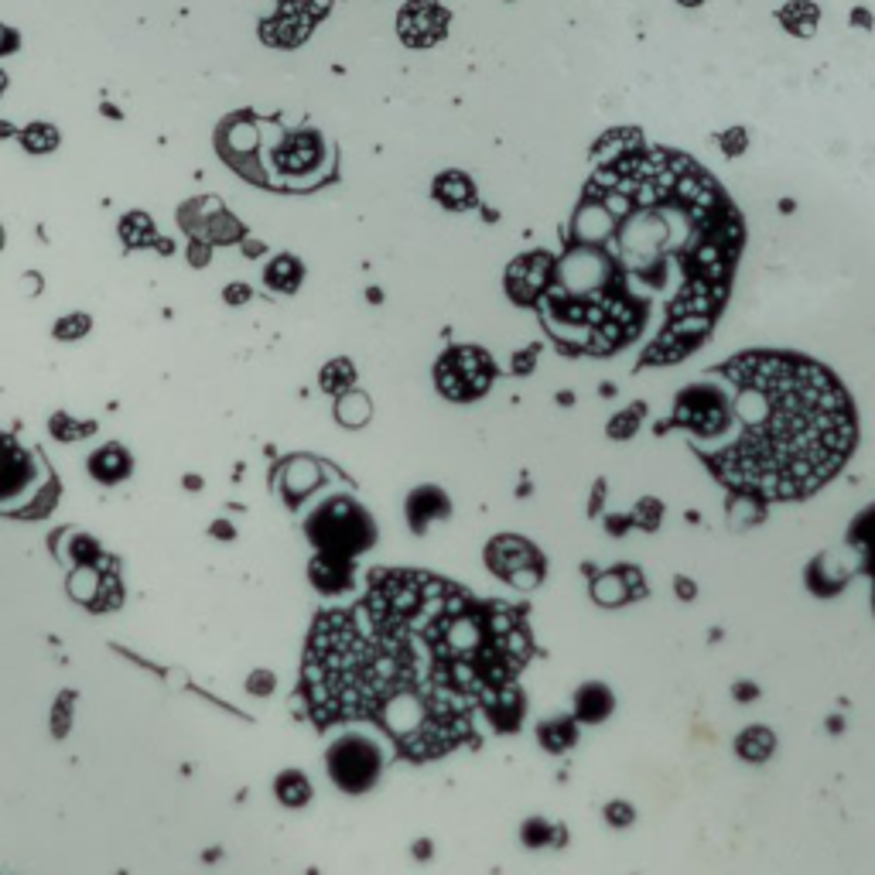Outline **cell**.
Instances as JSON below:
<instances>
[{
	"mask_svg": "<svg viewBox=\"0 0 875 875\" xmlns=\"http://www.w3.org/2000/svg\"><path fill=\"white\" fill-rule=\"evenodd\" d=\"M527 657V623L510 605L424 571H373L363 599L312 626L301 698L315 729L370 722L424 763L472 739Z\"/></svg>",
	"mask_w": 875,
	"mask_h": 875,
	"instance_id": "6da1fadb",
	"label": "cell"
},
{
	"mask_svg": "<svg viewBox=\"0 0 875 875\" xmlns=\"http://www.w3.org/2000/svg\"><path fill=\"white\" fill-rule=\"evenodd\" d=\"M575 243L554 260L541 301L564 325H592L602 349L643 322L636 288L670 277L715 312L739 257L742 223L711 175L674 151H626L609 161L575 212Z\"/></svg>",
	"mask_w": 875,
	"mask_h": 875,
	"instance_id": "7a4b0ae2",
	"label": "cell"
},
{
	"mask_svg": "<svg viewBox=\"0 0 875 875\" xmlns=\"http://www.w3.org/2000/svg\"><path fill=\"white\" fill-rule=\"evenodd\" d=\"M725 394L722 435L698 448L749 500H800L824 486L855 445L852 400L804 356L746 353L711 373Z\"/></svg>",
	"mask_w": 875,
	"mask_h": 875,
	"instance_id": "3957f363",
	"label": "cell"
},
{
	"mask_svg": "<svg viewBox=\"0 0 875 875\" xmlns=\"http://www.w3.org/2000/svg\"><path fill=\"white\" fill-rule=\"evenodd\" d=\"M308 541L318 554H335V558H356L370 551L376 541V523L356 500H329L318 506L315 517L308 520Z\"/></svg>",
	"mask_w": 875,
	"mask_h": 875,
	"instance_id": "277c9868",
	"label": "cell"
},
{
	"mask_svg": "<svg viewBox=\"0 0 875 875\" xmlns=\"http://www.w3.org/2000/svg\"><path fill=\"white\" fill-rule=\"evenodd\" d=\"M496 380V363L489 359V353H482L476 346H455L448 349L445 356L438 359L435 366V383L441 390V397L448 400H479L493 387Z\"/></svg>",
	"mask_w": 875,
	"mask_h": 875,
	"instance_id": "5b68a950",
	"label": "cell"
},
{
	"mask_svg": "<svg viewBox=\"0 0 875 875\" xmlns=\"http://www.w3.org/2000/svg\"><path fill=\"white\" fill-rule=\"evenodd\" d=\"M380 770H383V756L366 735L349 732L329 749V776L335 780V787L346 793L370 790L373 783L380 780Z\"/></svg>",
	"mask_w": 875,
	"mask_h": 875,
	"instance_id": "8992f818",
	"label": "cell"
},
{
	"mask_svg": "<svg viewBox=\"0 0 875 875\" xmlns=\"http://www.w3.org/2000/svg\"><path fill=\"white\" fill-rule=\"evenodd\" d=\"M178 226L192 240H206L212 247H230V243L247 240V226L223 209L219 199H192L178 209Z\"/></svg>",
	"mask_w": 875,
	"mask_h": 875,
	"instance_id": "52a82bcc",
	"label": "cell"
},
{
	"mask_svg": "<svg viewBox=\"0 0 875 875\" xmlns=\"http://www.w3.org/2000/svg\"><path fill=\"white\" fill-rule=\"evenodd\" d=\"M486 564L493 568V575H500L503 582L517 588H534L544 582V558L534 544H527L523 537L500 534L493 544L486 547Z\"/></svg>",
	"mask_w": 875,
	"mask_h": 875,
	"instance_id": "ba28073f",
	"label": "cell"
},
{
	"mask_svg": "<svg viewBox=\"0 0 875 875\" xmlns=\"http://www.w3.org/2000/svg\"><path fill=\"white\" fill-rule=\"evenodd\" d=\"M448 11L438 0H407L397 14V35L411 48H431L448 31Z\"/></svg>",
	"mask_w": 875,
	"mask_h": 875,
	"instance_id": "9c48e42d",
	"label": "cell"
},
{
	"mask_svg": "<svg viewBox=\"0 0 875 875\" xmlns=\"http://www.w3.org/2000/svg\"><path fill=\"white\" fill-rule=\"evenodd\" d=\"M554 281V257L551 253H523L506 271V294L517 305H537Z\"/></svg>",
	"mask_w": 875,
	"mask_h": 875,
	"instance_id": "30bf717a",
	"label": "cell"
},
{
	"mask_svg": "<svg viewBox=\"0 0 875 875\" xmlns=\"http://www.w3.org/2000/svg\"><path fill=\"white\" fill-rule=\"evenodd\" d=\"M325 158V144L315 130H298V134H288L274 151V165L277 171H284L288 178H305L322 165Z\"/></svg>",
	"mask_w": 875,
	"mask_h": 875,
	"instance_id": "8fae6325",
	"label": "cell"
},
{
	"mask_svg": "<svg viewBox=\"0 0 875 875\" xmlns=\"http://www.w3.org/2000/svg\"><path fill=\"white\" fill-rule=\"evenodd\" d=\"M31 479H35V459H31V452H24L18 438L0 435V500L18 496Z\"/></svg>",
	"mask_w": 875,
	"mask_h": 875,
	"instance_id": "7c38bea8",
	"label": "cell"
},
{
	"mask_svg": "<svg viewBox=\"0 0 875 875\" xmlns=\"http://www.w3.org/2000/svg\"><path fill=\"white\" fill-rule=\"evenodd\" d=\"M308 578L322 595H342L349 592L356 582V568L353 558H335V554H315L312 568H308Z\"/></svg>",
	"mask_w": 875,
	"mask_h": 875,
	"instance_id": "4fadbf2b",
	"label": "cell"
},
{
	"mask_svg": "<svg viewBox=\"0 0 875 875\" xmlns=\"http://www.w3.org/2000/svg\"><path fill=\"white\" fill-rule=\"evenodd\" d=\"M448 513H452V500L438 486L414 489L411 500H407V523H411L414 534H424L431 520H445Z\"/></svg>",
	"mask_w": 875,
	"mask_h": 875,
	"instance_id": "5bb4252c",
	"label": "cell"
},
{
	"mask_svg": "<svg viewBox=\"0 0 875 875\" xmlns=\"http://www.w3.org/2000/svg\"><path fill=\"white\" fill-rule=\"evenodd\" d=\"M315 28V18L312 14L305 11V7H298V4H288V11L281 14V18H274V21H267L264 24V42H271V45H298V42H305L308 38V31Z\"/></svg>",
	"mask_w": 875,
	"mask_h": 875,
	"instance_id": "9a60e30c",
	"label": "cell"
},
{
	"mask_svg": "<svg viewBox=\"0 0 875 875\" xmlns=\"http://www.w3.org/2000/svg\"><path fill=\"white\" fill-rule=\"evenodd\" d=\"M431 195H435L441 206L452 209V212L472 209V206H476V199H479L472 178L462 175V171H441V175L435 178V185H431Z\"/></svg>",
	"mask_w": 875,
	"mask_h": 875,
	"instance_id": "2e32d148",
	"label": "cell"
},
{
	"mask_svg": "<svg viewBox=\"0 0 875 875\" xmlns=\"http://www.w3.org/2000/svg\"><path fill=\"white\" fill-rule=\"evenodd\" d=\"M130 469H134V462H130V452L120 445H106L100 448V452L89 459V472H93V479L106 482V486H113V482H124L130 476Z\"/></svg>",
	"mask_w": 875,
	"mask_h": 875,
	"instance_id": "e0dca14e",
	"label": "cell"
},
{
	"mask_svg": "<svg viewBox=\"0 0 875 875\" xmlns=\"http://www.w3.org/2000/svg\"><path fill=\"white\" fill-rule=\"evenodd\" d=\"M482 715H486V722L493 725V729L513 732L520 725V718H523V694L510 684V688H503L493 701H489Z\"/></svg>",
	"mask_w": 875,
	"mask_h": 875,
	"instance_id": "ac0fdd59",
	"label": "cell"
},
{
	"mask_svg": "<svg viewBox=\"0 0 875 875\" xmlns=\"http://www.w3.org/2000/svg\"><path fill=\"white\" fill-rule=\"evenodd\" d=\"M301 277H305V267H301V260L291 257V253H281V257H274L271 264L264 267V284L274 294H294L301 288Z\"/></svg>",
	"mask_w": 875,
	"mask_h": 875,
	"instance_id": "d6986e66",
	"label": "cell"
},
{
	"mask_svg": "<svg viewBox=\"0 0 875 875\" xmlns=\"http://www.w3.org/2000/svg\"><path fill=\"white\" fill-rule=\"evenodd\" d=\"M612 711V694L602 684H585L582 691L575 694V715L578 722H602Z\"/></svg>",
	"mask_w": 875,
	"mask_h": 875,
	"instance_id": "ffe728a7",
	"label": "cell"
},
{
	"mask_svg": "<svg viewBox=\"0 0 875 875\" xmlns=\"http://www.w3.org/2000/svg\"><path fill=\"white\" fill-rule=\"evenodd\" d=\"M274 793L284 807H305L312 800V783H308V776L301 770H284L277 776Z\"/></svg>",
	"mask_w": 875,
	"mask_h": 875,
	"instance_id": "44dd1931",
	"label": "cell"
},
{
	"mask_svg": "<svg viewBox=\"0 0 875 875\" xmlns=\"http://www.w3.org/2000/svg\"><path fill=\"white\" fill-rule=\"evenodd\" d=\"M537 739L547 752H564L575 746L578 739V729H575V718H554V722H544L537 729Z\"/></svg>",
	"mask_w": 875,
	"mask_h": 875,
	"instance_id": "7402d4cb",
	"label": "cell"
},
{
	"mask_svg": "<svg viewBox=\"0 0 875 875\" xmlns=\"http://www.w3.org/2000/svg\"><path fill=\"white\" fill-rule=\"evenodd\" d=\"M318 383H322V390H325V394H332V397L349 394V390H353V383H356L353 363H349V359H332V363L322 370V376H318Z\"/></svg>",
	"mask_w": 875,
	"mask_h": 875,
	"instance_id": "603a6c76",
	"label": "cell"
},
{
	"mask_svg": "<svg viewBox=\"0 0 875 875\" xmlns=\"http://www.w3.org/2000/svg\"><path fill=\"white\" fill-rule=\"evenodd\" d=\"M335 417H339V424H346V428H363V424L370 421V397L356 394V390L335 397Z\"/></svg>",
	"mask_w": 875,
	"mask_h": 875,
	"instance_id": "cb8c5ba5",
	"label": "cell"
},
{
	"mask_svg": "<svg viewBox=\"0 0 875 875\" xmlns=\"http://www.w3.org/2000/svg\"><path fill=\"white\" fill-rule=\"evenodd\" d=\"M817 18H821V11H817V4H811V0H793V4H787L780 11V21L787 24V31H797V35H811Z\"/></svg>",
	"mask_w": 875,
	"mask_h": 875,
	"instance_id": "d4e9b609",
	"label": "cell"
},
{
	"mask_svg": "<svg viewBox=\"0 0 875 875\" xmlns=\"http://www.w3.org/2000/svg\"><path fill=\"white\" fill-rule=\"evenodd\" d=\"M735 749H739L742 759L759 763V759H766L773 752V732H766L763 725H752V729H746L735 739Z\"/></svg>",
	"mask_w": 875,
	"mask_h": 875,
	"instance_id": "484cf974",
	"label": "cell"
},
{
	"mask_svg": "<svg viewBox=\"0 0 875 875\" xmlns=\"http://www.w3.org/2000/svg\"><path fill=\"white\" fill-rule=\"evenodd\" d=\"M629 578H633V571H612V575H602L599 582H595V599H599L602 605H619L626 602L629 595Z\"/></svg>",
	"mask_w": 875,
	"mask_h": 875,
	"instance_id": "4316f807",
	"label": "cell"
},
{
	"mask_svg": "<svg viewBox=\"0 0 875 875\" xmlns=\"http://www.w3.org/2000/svg\"><path fill=\"white\" fill-rule=\"evenodd\" d=\"M120 236H124V243H127V247H134V250L151 247L154 223L144 216V212H130V216H124V223H120Z\"/></svg>",
	"mask_w": 875,
	"mask_h": 875,
	"instance_id": "83f0119b",
	"label": "cell"
},
{
	"mask_svg": "<svg viewBox=\"0 0 875 875\" xmlns=\"http://www.w3.org/2000/svg\"><path fill=\"white\" fill-rule=\"evenodd\" d=\"M21 144H24V151H31V154H48L59 147V130H55L52 124H31V127L21 130Z\"/></svg>",
	"mask_w": 875,
	"mask_h": 875,
	"instance_id": "f1b7e54d",
	"label": "cell"
},
{
	"mask_svg": "<svg viewBox=\"0 0 875 875\" xmlns=\"http://www.w3.org/2000/svg\"><path fill=\"white\" fill-rule=\"evenodd\" d=\"M48 428H52V435L59 441H83V438L93 435L96 424L93 421H72L69 414H55Z\"/></svg>",
	"mask_w": 875,
	"mask_h": 875,
	"instance_id": "f546056e",
	"label": "cell"
},
{
	"mask_svg": "<svg viewBox=\"0 0 875 875\" xmlns=\"http://www.w3.org/2000/svg\"><path fill=\"white\" fill-rule=\"evenodd\" d=\"M89 329H93V318L76 312V315H65L55 322V339L59 342H76L83 339V335H89Z\"/></svg>",
	"mask_w": 875,
	"mask_h": 875,
	"instance_id": "4dcf8cb0",
	"label": "cell"
},
{
	"mask_svg": "<svg viewBox=\"0 0 875 875\" xmlns=\"http://www.w3.org/2000/svg\"><path fill=\"white\" fill-rule=\"evenodd\" d=\"M72 701H76V694L72 691H65V694H59V701H55V711H52V725H55V735H62L69 732V722H72Z\"/></svg>",
	"mask_w": 875,
	"mask_h": 875,
	"instance_id": "1f68e13d",
	"label": "cell"
},
{
	"mask_svg": "<svg viewBox=\"0 0 875 875\" xmlns=\"http://www.w3.org/2000/svg\"><path fill=\"white\" fill-rule=\"evenodd\" d=\"M551 834H554L551 824H544V821H527V824H523V845H530V848L547 845V841H551Z\"/></svg>",
	"mask_w": 875,
	"mask_h": 875,
	"instance_id": "d6a6232c",
	"label": "cell"
},
{
	"mask_svg": "<svg viewBox=\"0 0 875 875\" xmlns=\"http://www.w3.org/2000/svg\"><path fill=\"white\" fill-rule=\"evenodd\" d=\"M274 688H277V681H274L271 670H253V674L247 677V691L250 694H260V698H267V694H271Z\"/></svg>",
	"mask_w": 875,
	"mask_h": 875,
	"instance_id": "836d02e7",
	"label": "cell"
},
{
	"mask_svg": "<svg viewBox=\"0 0 875 875\" xmlns=\"http://www.w3.org/2000/svg\"><path fill=\"white\" fill-rule=\"evenodd\" d=\"M605 821L616 824V828H626V824H633V807L623 804V800H616V804L605 807Z\"/></svg>",
	"mask_w": 875,
	"mask_h": 875,
	"instance_id": "e575fe53",
	"label": "cell"
},
{
	"mask_svg": "<svg viewBox=\"0 0 875 875\" xmlns=\"http://www.w3.org/2000/svg\"><path fill=\"white\" fill-rule=\"evenodd\" d=\"M643 414V407H636L633 414H619L616 421H612V428H609V435L612 438H626V435H633L636 431V417Z\"/></svg>",
	"mask_w": 875,
	"mask_h": 875,
	"instance_id": "d590c367",
	"label": "cell"
},
{
	"mask_svg": "<svg viewBox=\"0 0 875 875\" xmlns=\"http://www.w3.org/2000/svg\"><path fill=\"white\" fill-rule=\"evenodd\" d=\"M212 260V243L206 240H192L188 243V264L192 267H206Z\"/></svg>",
	"mask_w": 875,
	"mask_h": 875,
	"instance_id": "8d00e7d4",
	"label": "cell"
},
{
	"mask_svg": "<svg viewBox=\"0 0 875 875\" xmlns=\"http://www.w3.org/2000/svg\"><path fill=\"white\" fill-rule=\"evenodd\" d=\"M722 147H725V154H729V158H735V154H739L742 147H746V134H742V130H729V134H725V141H722Z\"/></svg>",
	"mask_w": 875,
	"mask_h": 875,
	"instance_id": "74e56055",
	"label": "cell"
},
{
	"mask_svg": "<svg viewBox=\"0 0 875 875\" xmlns=\"http://www.w3.org/2000/svg\"><path fill=\"white\" fill-rule=\"evenodd\" d=\"M250 288L247 284H230V288H226V301H230V305H247L250 301Z\"/></svg>",
	"mask_w": 875,
	"mask_h": 875,
	"instance_id": "f35d334b",
	"label": "cell"
},
{
	"mask_svg": "<svg viewBox=\"0 0 875 875\" xmlns=\"http://www.w3.org/2000/svg\"><path fill=\"white\" fill-rule=\"evenodd\" d=\"M212 537H219V541H233L236 530L226 520H216V523H212Z\"/></svg>",
	"mask_w": 875,
	"mask_h": 875,
	"instance_id": "ab89813d",
	"label": "cell"
},
{
	"mask_svg": "<svg viewBox=\"0 0 875 875\" xmlns=\"http://www.w3.org/2000/svg\"><path fill=\"white\" fill-rule=\"evenodd\" d=\"M530 359H534V353H520V356H517V363H513V366H517V373H527Z\"/></svg>",
	"mask_w": 875,
	"mask_h": 875,
	"instance_id": "60d3db41",
	"label": "cell"
},
{
	"mask_svg": "<svg viewBox=\"0 0 875 875\" xmlns=\"http://www.w3.org/2000/svg\"><path fill=\"white\" fill-rule=\"evenodd\" d=\"M414 855H417V858H428V855H431V845H428V841H417V845H414Z\"/></svg>",
	"mask_w": 875,
	"mask_h": 875,
	"instance_id": "b9f144b4",
	"label": "cell"
},
{
	"mask_svg": "<svg viewBox=\"0 0 875 875\" xmlns=\"http://www.w3.org/2000/svg\"><path fill=\"white\" fill-rule=\"evenodd\" d=\"M677 595H694V588H691V582H684V578H677Z\"/></svg>",
	"mask_w": 875,
	"mask_h": 875,
	"instance_id": "7bdbcfd3",
	"label": "cell"
},
{
	"mask_svg": "<svg viewBox=\"0 0 875 875\" xmlns=\"http://www.w3.org/2000/svg\"><path fill=\"white\" fill-rule=\"evenodd\" d=\"M852 18H855L858 24H862V28H865V24H872V18H869V11H855V14H852Z\"/></svg>",
	"mask_w": 875,
	"mask_h": 875,
	"instance_id": "ee69618b",
	"label": "cell"
},
{
	"mask_svg": "<svg viewBox=\"0 0 875 875\" xmlns=\"http://www.w3.org/2000/svg\"><path fill=\"white\" fill-rule=\"evenodd\" d=\"M202 482H199V476H185V489H199Z\"/></svg>",
	"mask_w": 875,
	"mask_h": 875,
	"instance_id": "f6af8a7d",
	"label": "cell"
},
{
	"mask_svg": "<svg viewBox=\"0 0 875 875\" xmlns=\"http://www.w3.org/2000/svg\"><path fill=\"white\" fill-rule=\"evenodd\" d=\"M681 4H691L694 7V4H701V0H681Z\"/></svg>",
	"mask_w": 875,
	"mask_h": 875,
	"instance_id": "bcb514c9",
	"label": "cell"
},
{
	"mask_svg": "<svg viewBox=\"0 0 875 875\" xmlns=\"http://www.w3.org/2000/svg\"><path fill=\"white\" fill-rule=\"evenodd\" d=\"M0 247H4V226H0Z\"/></svg>",
	"mask_w": 875,
	"mask_h": 875,
	"instance_id": "7dc6e473",
	"label": "cell"
}]
</instances>
